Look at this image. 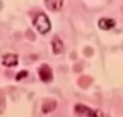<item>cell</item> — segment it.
<instances>
[{"label": "cell", "instance_id": "obj_1", "mask_svg": "<svg viewBox=\"0 0 123 117\" xmlns=\"http://www.w3.org/2000/svg\"><path fill=\"white\" fill-rule=\"evenodd\" d=\"M33 24L37 30L42 34H45L50 30L51 25L48 16L44 13H40L36 16Z\"/></svg>", "mask_w": 123, "mask_h": 117}, {"label": "cell", "instance_id": "obj_2", "mask_svg": "<svg viewBox=\"0 0 123 117\" xmlns=\"http://www.w3.org/2000/svg\"><path fill=\"white\" fill-rule=\"evenodd\" d=\"M38 74L41 80L44 82H50L52 79V71L47 64H43L38 70Z\"/></svg>", "mask_w": 123, "mask_h": 117}, {"label": "cell", "instance_id": "obj_3", "mask_svg": "<svg viewBox=\"0 0 123 117\" xmlns=\"http://www.w3.org/2000/svg\"><path fill=\"white\" fill-rule=\"evenodd\" d=\"M74 110L77 114L80 115V116L84 117H97L98 114L96 111L92 110V109L88 107L85 105L78 104L74 107Z\"/></svg>", "mask_w": 123, "mask_h": 117}, {"label": "cell", "instance_id": "obj_4", "mask_svg": "<svg viewBox=\"0 0 123 117\" xmlns=\"http://www.w3.org/2000/svg\"><path fill=\"white\" fill-rule=\"evenodd\" d=\"M63 0H44L46 7L50 11H58L61 8Z\"/></svg>", "mask_w": 123, "mask_h": 117}, {"label": "cell", "instance_id": "obj_5", "mask_svg": "<svg viewBox=\"0 0 123 117\" xmlns=\"http://www.w3.org/2000/svg\"><path fill=\"white\" fill-rule=\"evenodd\" d=\"M18 56L16 54H8L4 55L2 59V64L8 67L15 66L18 65Z\"/></svg>", "mask_w": 123, "mask_h": 117}, {"label": "cell", "instance_id": "obj_6", "mask_svg": "<svg viewBox=\"0 0 123 117\" xmlns=\"http://www.w3.org/2000/svg\"><path fill=\"white\" fill-rule=\"evenodd\" d=\"M98 26L103 30H108L115 26V21L112 19L102 18L98 21Z\"/></svg>", "mask_w": 123, "mask_h": 117}, {"label": "cell", "instance_id": "obj_7", "mask_svg": "<svg viewBox=\"0 0 123 117\" xmlns=\"http://www.w3.org/2000/svg\"><path fill=\"white\" fill-rule=\"evenodd\" d=\"M53 51L55 54H60L63 51V44L62 42L58 37H55L52 42Z\"/></svg>", "mask_w": 123, "mask_h": 117}, {"label": "cell", "instance_id": "obj_8", "mask_svg": "<svg viewBox=\"0 0 123 117\" xmlns=\"http://www.w3.org/2000/svg\"><path fill=\"white\" fill-rule=\"evenodd\" d=\"M56 106V102L53 100H48L44 103L42 110L44 113H49L53 111Z\"/></svg>", "mask_w": 123, "mask_h": 117}, {"label": "cell", "instance_id": "obj_9", "mask_svg": "<svg viewBox=\"0 0 123 117\" xmlns=\"http://www.w3.org/2000/svg\"><path fill=\"white\" fill-rule=\"evenodd\" d=\"M78 83L81 87H88L91 83V78L88 77H80L78 80Z\"/></svg>", "mask_w": 123, "mask_h": 117}, {"label": "cell", "instance_id": "obj_10", "mask_svg": "<svg viewBox=\"0 0 123 117\" xmlns=\"http://www.w3.org/2000/svg\"><path fill=\"white\" fill-rule=\"evenodd\" d=\"M28 75V72L25 71H20L19 74H18V76H16V80H19L21 79L23 77H26V76Z\"/></svg>", "mask_w": 123, "mask_h": 117}]
</instances>
